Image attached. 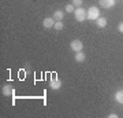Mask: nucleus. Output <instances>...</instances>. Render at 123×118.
I'll return each mask as SVG.
<instances>
[{"label":"nucleus","instance_id":"f8f14e48","mask_svg":"<svg viewBox=\"0 0 123 118\" xmlns=\"http://www.w3.org/2000/svg\"><path fill=\"white\" fill-rule=\"evenodd\" d=\"M53 28H55L56 30H62V29L64 28V25H63V22H60V21H56V22H55V25H53Z\"/></svg>","mask_w":123,"mask_h":118},{"label":"nucleus","instance_id":"7ed1b4c3","mask_svg":"<svg viewBox=\"0 0 123 118\" xmlns=\"http://www.w3.org/2000/svg\"><path fill=\"white\" fill-rule=\"evenodd\" d=\"M70 47L73 51H75V52H79V51H82V48H84V44H82V41L81 40H73L70 43Z\"/></svg>","mask_w":123,"mask_h":118},{"label":"nucleus","instance_id":"f03ea898","mask_svg":"<svg viewBox=\"0 0 123 118\" xmlns=\"http://www.w3.org/2000/svg\"><path fill=\"white\" fill-rule=\"evenodd\" d=\"M97 18H100V10L97 8V7H90L88 10V19L96 21Z\"/></svg>","mask_w":123,"mask_h":118},{"label":"nucleus","instance_id":"39448f33","mask_svg":"<svg viewBox=\"0 0 123 118\" xmlns=\"http://www.w3.org/2000/svg\"><path fill=\"white\" fill-rule=\"evenodd\" d=\"M1 91H3V95H4V96H11V95H14V88H12V85H10V84L4 85Z\"/></svg>","mask_w":123,"mask_h":118},{"label":"nucleus","instance_id":"6e6552de","mask_svg":"<svg viewBox=\"0 0 123 118\" xmlns=\"http://www.w3.org/2000/svg\"><path fill=\"white\" fill-rule=\"evenodd\" d=\"M74 59H75V62H78V63H82V62L86 59V56H85V54L82 52V51H79V52H75Z\"/></svg>","mask_w":123,"mask_h":118},{"label":"nucleus","instance_id":"f257e3e1","mask_svg":"<svg viewBox=\"0 0 123 118\" xmlns=\"http://www.w3.org/2000/svg\"><path fill=\"white\" fill-rule=\"evenodd\" d=\"M74 15H75V19L78 22H84L85 19H88V10H84L82 7H78V8H75Z\"/></svg>","mask_w":123,"mask_h":118},{"label":"nucleus","instance_id":"1a4fd4ad","mask_svg":"<svg viewBox=\"0 0 123 118\" xmlns=\"http://www.w3.org/2000/svg\"><path fill=\"white\" fill-rule=\"evenodd\" d=\"M52 18L55 19V21H62V19L64 18V13H63V11H60V10H56V11L53 13V17Z\"/></svg>","mask_w":123,"mask_h":118},{"label":"nucleus","instance_id":"423d86ee","mask_svg":"<svg viewBox=\"0 0 123 118\" xmlns=\"http://www.w3.org/2000/svg\"><path fill=\"white\" fill-rule=\"evenodd\" d=\"M55 19L53 18H45L44 21H43V26L45 28V29H49V28H53V25H55Z\"/></svg>","mask_w":123,"mask_h":118},{"label":"nucleus","instance_id":"ddd939ff","mask_svg":"<svg viewBox=\"0 0 123 118\" xmlns=\"http://www.w3.org/2000/svg\"><path fill=\"white\" fill-rule=\"evenodd\" d=\"M82 1H84V0H73V3H71V4L78 8V7H81V6H82Z\"/></svg>","mask_w":123,"mask_h":118},{"label":"nucleus","instance_id":"9b49d317","mask_svg":"<svg viewBox=\"0 0 123 118\" xmlns=\"http://www.w3.org/2000/svg\"><path fill=\"white\" fill-rule=\"evenodd\" d=\"M115 99H116L118 103L123 104V89H122V91H118L116 93H115Z\"/></svg>","mask_w":123,"mask_h":118},{"label":"nucleus","instance_id":"9d476101","mask_svg":"<svg viewBox=\"0 0 123 118\" xmlns=\"http://www.w3.org/2000/svg\"><path fill=\"white\" fill-rule=\"evenodd\" d=\"M96 23H97V26L98 28H105L107 26V19L104 17H100V18H97L96 19Z\"/></svg>","mask_w":123,"mask_h":118},{"label":"nucleus","instance_id":"4468645a","mask_svg":"<svg viewBox=\"0 0 123 118\" xmlns=\"http://www.w3.org/2000/svg\"><path fill=\"white\" fill-rule=\"evenodd\" d=\"M66 11H67V13H74V11H75L74 6H73V4H67L66 6Z\"/></svg>","mask_w":123,"mask_h":118},{"label":"nucleus","instance_id":"2eb2a0df","mask_svg":"<svg viewBox=\"0 0 123 118\" xmlns=\"http://www.w3.org/2000/svg\"><path fill=\"white\" fill-rule=\"evenodd\" d=\"M118 30L120 32V33H123V22H120V23L118 25Z\"/></svg>","mask_w":123,"mask_h":118},{"label":"nucleus","instance_id":"0eeeda50","mask_svg":"<svg viewBox=\"0 0 123 118\" xmlns=\"http://www.w3.org/2000/svg\"><path fill=\"white\" fill-rule=\"evenodd\" d=\"M100 4L104 8H112L115 6V0H100Z\"/></svg>","mask_w":123,"mask_h":118},{"label":"nucleus","instance_id":"dca6fc26","mask_svg":"<svg viewBox=\"0 0 123 118\" xmlns=\"http://www.w3.org/2000/svg\"><path fill=\"white\" fill-rule=\"evenodd\" d=\"M116 117H118L116 114H110V118H116Z\"/></svg>","mask_w":123,"mask_h":118},{"label":"nucleus","instance_id":"20e7f679","mask_svg":"<svg viewBox=\"0 0 123 118\" xmlns=\"http://www.w3.org/2000/svg\"><path fill=\"white\" fill-rule=\"evenodd\" d=\"M49 87L52 88V89H59L62 87V81L57 77H52L51 81H49Z\"/></svg>","mask_w":123,"mask_h":118}]
</instances>
